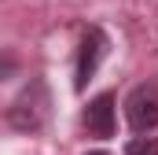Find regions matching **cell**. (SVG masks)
I'll list each match as a JSON object with an SVG mask.
<instances>
[{
	"label": "cell",
	"mask_w": 158,
	"mask_h": 155,
	"mask_svg": "<svg viewBox=\"0 0 158 155\" xmlns=\"http://www.w3.org/2000/svg\"><path fill=\"white\" fill-rule=\"evenodd\" d=\"M125 118L136 133H151L158 126V89L155 85H136L125 100Z\"/></svg>",
	"instance_id": "obj_3"
},
{
	"label": "cell",
	"mask_w": 158,
	"mask_h": 155,
	"mask_svg": "<svg viewBox=\"0 0 158 155\" xmlns=\"http://www.w3.org/2000/svg\"><path fill=\"white\" fill-rule=\"evenodd\" d=\"M125 155H158V137H136V140H129Z\"/></svg>",
	"instance_id": "obj_5"
},
{
	"label": "cell",
	"mask_w": 158,
	"mask_h": 155,
	"mask_svg": "<svg viewBox=\"0 0 158 155\" xmlns=\"http://www.w3.org/2000/svg\"><path fill=\"white\" fill-rule=\"evenodd\" d=\"M110 52V37L99 30V26H88L85 33H81V44H77V78H74V85L85 89L92 74L99 70V63H103V55Z\"/></svg>",
	"instance_id": "obj_2"
},
{
	"label": "cell",
	"mask_w": 158,
	"mask_h": 155,
	"mask_svg": "<svg viewBox=\"0 0 158 155\" xmlns=\"http://www.w3.org/2000/svg\"><path fill=\"white\" fill-rule=\"evenodd\" d=\"M88 155H107V152H88Z\"/></svg>",
	"instance_id": "obj_7"
},
{
	"label": "cell",
	"mask_w": 158,
	"mask_h": 155,
	"mask_svg": "<svg viewBox=\"0 0 158 155\" xmlns=\"http://www.w3.org/2000/svg\"><path fill=\"white\" fill-rule=\"evenodd\" d=\"M114 126H118V118H114V96H110V92H99V96L85 107V129H88L92 137L107 140V137H114Z\"/></svg>",
	"instance_id": "obj_4"
},
{
	"label": "cell",
	"mask_w": 158,
	"mask_h": 155,
	"mask_svg": "<svg viewBox=\"0 0 158 155\" xmlns=\"http://www.w3.org/2000/svg\"><path fill=\"white\" fill-rule=\"evenodd\" d=\"M15 70H19V55H15V52H7V48H0V81L15 78Z\"/></svg>",
	"instance_id": "obj_6"
},
{
	"label": "cell",
	"mask_w": 158,
	"mask_h": 155,
	"mask_svg": "<svg viewBox=\"0 0 158 155\" xmlns=\"http://www.w3.org/2000/svg\"><path fill=\"white\" fill-rule=\"evenodd\" d=\"M48 107H52L48 89H44L40 78H33V81L22 89V96L7 107V122H11L19 133H37L40 126H44V118H48Z\"/></svg>",
	"instance_id": "obj_1"
}]
</instances>
